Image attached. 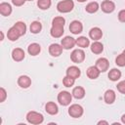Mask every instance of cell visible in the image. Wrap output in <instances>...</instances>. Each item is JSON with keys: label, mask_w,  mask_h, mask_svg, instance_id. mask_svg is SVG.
<instances>
[{"label": "cell", "mask_w": 125, "mask_h": 125, "mask_svg": "<svg viewBox=\"0 0 125 125\" xmlns=\"http://www.w3.org/2000/svg\"><path fill=\"white\" fill-rule=\"evenodd\" d=\"M26 121L30 124H41L44 121V116L37 111H28L26 114Z\"/></svg>", "instance_id": "6da1fadb"}, {"label": "cell", "mask_w": 125, "mask_h": 125, "mask_svg": "<svg viewBox=\"0 0 125 125\" xmlns=\"http://www.w3.org/2000/svg\"><path fill=\"white\" fill-rule=\"evenodd\" d=\"M74 8V2L72 0H62L57 4V10L60 13H69Z\"/></svg>", "instance_id": "7a4b0ae2"}, {"label": "cell", "mask_w": 125, "mask_h": 125, "mask_svg": "<svg viewBox=\"0 0 125 125\" xmlns=\"http://www.w3.org/2000/svg\"><path fill=\"white\" fill-rule=\"evenodd\" d=\"M71 100H72V94H70L67 91H61L58 95V102L60 104L63 106L70 104Z\"/></svg>", "instance_id": "3957f363"}, {"label": "cell", "mask_w": 125, "mask_h": 125, "mask_svg": "<svg viewBox=\"0 0 125 125\" xmlns=\"http://www.w3.org/2000/svg\"><path fill=\"white\" fill-rule=\"evenodd\" d=\"M84 109L78 104H73L68 107V114L73 118H79L83 115Z\"/></svg>", "instance_id": "277c9868"}, {"label": "cell", "mask_w": 125, "mask_h": 125, "mask_svg": "<svg viewBox=\"0 0 125 125\" xmlns=\"http://www.w3.org/2000/svg\"><path fill=\"white\" fill-rule=\"evenodd\" d=\"M70 60L75 63H81L85 60V52L82 49H75L70 54Z\"/></svg>", "instance_id": "5b68a950"}, {"label": "cell", "mask_w": 125, "mask_h": 125, "mask_svg": "<svg viewBox=\"0 0 125 125\" xmlns=\"http://www.w3.org/2000/svg\"><path fill=\"white\" fill-rule=\"evenodd\" d=\"M75 44H76V39H74V38L71 37V36H65V37H63V38L62 39V41H61V45H62V48L65 49V50L72 49Z\"/></svg>", "instance_id": "8992f818"}, {"label": "cell", "mask_w": 125, "mask_h": 125, "mask_svg": "<svg viewBox=\"0 0 125 125\" xmlns=\"http://www.w3.org/2000/svg\"><path fill=\"white\" fill-rule=\"evenodd\" d=\"M101 9L104 13L110 14L115 10V4L110 0H104L101 4Z\"/></svg>", "instance_id": "52a82bcc"}, {"label": "cell", "mask_w": 125, "mask_h": 125, "mask_svg": "<svg viewBox=\"0 0 125 125\" xmlns=\"http://www.w3.org/2000/svg\"><path fill=\"white\" fill-rule=\"evenodd\" d=\"M96 66L101 72H105L108 69L109 62L106 58H100L96 62Z\"/></svg>", "instance_id": "ba28073f"}, {"label": "cell", "mask_w": 125, "mask_h": 125, "mask_svg": "<svg viewBox=\"0 0 125 125\" xmlns=\"http://www.w3.org/2000/svg\"><path fill=\"white\" fill-rule=\"evenodd\" d=\"M62 46L58 43H53L49 46V53L52 57H59L62 53Z\"/></svg>", "instance_id": "9c48e42d"}, {"label": "cell", "mask_w": 125, "mask_h": 125, "mask_svg": "<svg viewBox=\"0 0 125 125\" xmlns=\"http://www.w3.org/2000/svg\"><path fill=\"white\" fill-rule=\"evenodd\" d=\"M69 30L73 34H79L83 30V24L79 21H72L69 24Z\"/></svg>", "instance_id": "30bf717a"}, {"label": "cell", "mask_w": 125, "mask_h": 125, "mask_svg": "<svg viewBox=\"0 0 125 125\" xmlns=\"http://www.w3.org/2000/svg\"><path fill=\"white\" fill-rule=\"evenodd\" d=\"M25 57L24 51L21 48H16L12 51V59L15 62H21Z\"/></svg>", "instance_id": "8fae6325"}, {"label": "cell", "mask_w": 125, "mask_h": 125, "mask_svg": "<svg viewBox=\"0 0 125 125\" xmlns=\"http://www.w3.org/2000/svg\"><path fill=\"white\" fill-rule=\"evenodd\" d=\"M115 99H116V95H115V92L111 89H108L104 92V100L105 102V104H111L115 102Z\"/></svg>", "instance_id": "7c38bea8"}, {"label": "cell", "mask_w": 125, "mask_h": 125, "mask_svg": "<svg viewBox=\"0 0 125 125\" xmlns=\"http://www.w3.org/2000/svg\"><path fill=\"white\" fill-rule=\"evenodd\" d=\"M89 36L94 41H99L103 37V31L100 27H93L89 31Z\"/></svg>", "instance_id": "4fadbf2b"}, {"label": "cell", "mask_w": 125, "mask_h": 125, "mask_svg": "<svg viewBox=\"0 0 125 125\" xmlns=\"http://www.w3.org/2000/svg\"><path fill=\"white\" fill-rule=\"evenodd\" d=\"M66 75L69 76V77H72L74 79L78 78L80 75H81V70L79 67L75 66V65H71L69 67H67L66 69Z\"/></svg>", "instance_id": "5bb4252c"}, {"label": "cell", "mask_w": 125, "mask_h": 125, "mask_svg": "<svg viewBox=\"0 0 125 125\" xmlns=\"http://www.w3.org/2000/svg\"><path fill=\"white\" fill-rule=\"evenodd\" d=\"M18 85L21 88L26 89L31 85V79L27 76V75H21L18 78Z\"/></svg>", "instance_id": "9a60e30c"}, {"label": "cell", "mask_w": 125, "mask_h": 125, "mask_svg": "<svg viewBox=\"0 0 125 125\" xmlns=\"http://www.w3.org/2000/svg\"><path fill=\"white\" fill-rule=\"evenodd\" d=\"M45 110L50 115H56L59 112V107L57 104H55L54 102H48L45 104Z\"/></svg>", "instance_id": "2e32d148"}, {"label": "cell", "mask_w": 125, "mask_h": 125, "mask_svg": "<svg viewBox=\"0 0 125 125\" xmlns=\"http://www.w3.org/2000/svg\"><path fill=\"white\" fill-rule=\"evenodd\" d=\"M86 73H87L88 78H90V79H97V78L99 77L101 71L97 68L96 65H92V66H89V67L87 68Z\"/></svg>", "instance_id": "e0dca14e"}, {"label": "cell", "mask_w": 125, "mask_h": 125, "mask_svg": "<svg viewBox=\"0 0 125 125\" xmlns=\"http://www.w3.org/2000/svg\"><path fill=\"white\" fill-rule=\"evenodd\" d=\"M0 14L4 17H9L12 14V6L9 3L2 2L0 4Z\"/></svg>", "instance_id": "ac0fdd59"}, {"label": "cell", "mask_w": 125, "mask_h": 125, "mask_svg": "<svg viewBox=\"0 0 125 125\" xmlns=\"http://www.w3.org/2000/svg\"><path fill=\"white\" fill-rule=\"evenodd\" d=\"M27 52L30 56H37L41 52V46L38 43H31L27 47Z\"/></svg>", "instance_id": "d6986e66"}, {"label": "cell", "mask_w": 125, "mask_h": 125, "mask_svg": "<svg viewBox=\"0 0 125 125\" xmlns=\"http://www.w3.org/2000/svg\"><path fill=\"white\" fill-rule=\"evenodd\" d=\"M7 37H8V39H9L10 41H17V40L21 37V34H20V32L17 30L16 27L12 26V27L8 30V32H7Z\"/></svg>", "instance_id": "ffe728a7"}, {"label": "cell", "mask_w": 125, "mask_h": 125, "mask_svg": "<svg viewBox=\"0 0 125 125\" xmlns=\"http://www.w3.org/2000/svg\"><path fill=\"white\" fill-rule=\"evenodd\" d=\"M72 97L77 99V100H81L85 97V89L81 86H77L75 88H73L72 90Z\"/></svg>", "instance_id": "44dd1931"}, {"label": "cell", "mask_w": 125, "mask_h": 125, "mask_svg": "<svg viewBox=\"0 0 125 125\" xmlns=\"http://www.w3.org/2000/svg\"><path fill=\"white\" fill-rule=\"evenodd\" d=\"M64 30H63V27H60V26H53L51 27V30H50V34L52 37L54 38H60L62 36Z\"/></svg>", "instance_id": "7402d4cb"}, {"label": "cell", "mask_w": 125, "mask_h": 125, "mask_svg": "<svg viewBox=\"0 0 125 125\" xmlns=\"http://www.w3.org/2000/svg\"><path fill=\"white\" fill-rule=\"evenodd\" d=\"M91 52L96 54V55H99L101 54L103 51H104V45L99 42V41H94L92 44H91Z\"/></svg>", "instance_id": "603a6c76"}, {"label": "cell", "mask_w": 125, "mask_h": 125, "mask_svg": "<svg viewBox=\"0 0 125 125\" xmlns=\"http://www.w3.org/2000/svg\"><path fill=\"white\" fill-rule=\"evenodd\" d=\"M107 76H108L109 80L115 82V81H117V80H119L121 78V71L118 68H112V69L109 70Z\"/></svg>", "instance_id": "cb8c5ba5"}, {"label": "cell", "mask_w": 125, "mask_h": 125, "mask_svg": "<svg viewBox=\"0 0 125 125\" xmlns=\"http://www.w3.org/2000/svg\"><path fill=\"white\" fill-rule=\"evenodd\" d=\"M29 29H30V32L33 33V34H37L41 31L42 29V24L40 21H34L30 23V26H29Z\"/></svg>", "instance_id": "d4e9b609"}, {"label": "cell", "mask_w": 125, "mask_h": 125, "mask_svg": "<svg viewBox=\"0 0 125 125\" xmlns=\"http://www.w3.org/2000/svg\"><path fill=\"white\" fill-rule=\"evenodd\" d=\"M76 45L80 48H87L90 45V40L86 36H80L76 39Z\"/></svg>", "instance_id": "484cf974"}, {"label": "cell", "mask_w": 125, "mask_h": 125, "mask_svg": "<svg viewBox=\"0 0 125 125\" xmlns=\"http://www.w3.org/2000/svg\"><path fill=\"white\" fill-rule=\"evenodd\" d=\"M99 9H100V6H99L98 2H96V1H94V2H90V3L87 4V6L85 7L86 12L89 13V14H94V13H96Z\"/></svg>", "instance_id": "4316f807"}, {"label": "cell", "mask_w": 125, "mask_h": 125, "mask_svg": "<svg viewBox=\"0 0 125 125\" xmlns=\"http://www.w3.org/2000/svg\"><path fill=\"white\" fill-rule=\"evenodd\" d=\"M13 26L17 28V30L20 32L21 36L25 34V32H26V24L23 21H17Z\"/></svg>", "instance_id": "83f0119b"}, {"label": "cell", "mask_w": 125, "mask_h": 125, "mask_svg": "<svg viewBox=\"0 0 125 125\" xmlns=\"http://www.w3.org/2000/svg\"><path fill=\"white\" fill-rule=\"evenodd\" d=\"M52 5L51 0H38L37 1V6L41 10H48Z\"/></svg>", "instance_id": "f1b7e54d"}, {"label": "cell", "mask_w": 125, "mask_h": 125, "mask_svg": "<svg viewBox=\"0 0 125 125\" xmlns=\"http://www.w3.org/2000/svg\"><path fill=\"white\" fill-rule=\"evenodd\" d=\"M65 23V20L63 17H56L53 19L52 21V25L53 26H60V27H63Z\"/></svg>", "instance_id": "f546056e"}, {"label": "cell", "mask_w": 125, "mask_h": 125, "mask_svg": "<svg viewBox=\"0 0 125 125\" xmlns=\"http://www.w3.org/2000/svg\"><path fill=\"white\" fill-rule=\"evenodd\" d=\"M74 82H75V79L72 78V77H69V76H64L63 79H62V84L65 86V87H72L74 85Z\"/></svg>", "instance_id": "4dcf8cb0"}, {"label": "cell", "mask_w": 125, "mask_h": 125, "mask_svg": "<svg viewBox=\"0 0 125 125\" xmlns=\"http://www.w3.org/2000/svg\"><path fill=\"white\" fill-rule=\"evenodd\" d=\"M115 63L118 66H125V56L123 54H120L115 59Z\"/></svg>", "instance_id": "1f68e13d"}, {"label": "cell", "mask_w": 125, "mask_h": 125, "mask_svg": "<svg viewBox=\"0 0 125 125\" xmlns=\"http://www.w3.org/2000/svg\"><path fill=\"white\" fill-rule=\"evenodd\" d=\"M116 88H117V90H118L121 94H125V80L120 81L119 83H117Z\"/></svg>", "instance_id": "d6a6232c"}, {"label": "cell", "mask_w": 125, "mask_h": 125, "mask_svg": "<svg viewBox=\"0 0 125 125\" xmlns=\"http://www.w3.org/2000/svg\"><path fill=\"white\" fill-rule=\"evenodd\" d=\"M6 98H7V92L2 87V88H0V103H3L6 100Z\"/></svg>", "instance_id": "836d02e7"}, {"label": "cell", "mask_w": 125, "mask_h": 125, "mask_svg": "<svg viewBox=\"0 0 125 125\" xmlns=\"http://www.w3.org/2000/svg\"><path fill=\"white\" fill-rule=\"evenodd\" d=\"M118 20L121 22H125V10H121L118 13Z\"/></svg>", "instance_id": "e575fe53"}, {"label": "cell", "mask_w": 125, "mask_h": 125, "mask_svg": "<svg viewBox=\"0 0 125 125\" xmlns=\"http://www.w3.org/2000/svg\"><path fill=\"white\" fill-rule=\"evenodd\" d=\"M25 1L26 0H12V3H13V5H15L17 7H21L25 3Z\"/></svg>", "instance_id": "d590c367"}, {"label": "cell", "mask_w": 125, "mask_h": 125, "mask_svg": "<svg viewBox=\"0 0 125 125\" xmlns=\"http://www.w3.org/2000/svg\"><path fill=\"white\" fill-rule=\"evenodd\" d=\"M98 124H105V125H107L108 123H107V121H104V120H101V121H99V122H98Z\"/></svg>", "instance_id": "8d00e7d4"}, {"label": "cell", "mask_w": 125, "mask_h": 125, "mask_svg": "<svg viewBox=\"0 0 125 125\" xmlns=\"http://www.w3.org/2000/svg\"><path fill=\"white\" fill-rule=\"evenodd\" d=\"M121 122H122L123 124H125V114H123V115L121 116Z\"/></svg>", "instance_id": "74e56055"}, {"label": "cell", "mask_w": 125, "mask_h": 125, "mask_svg": "<svg viewBox=\"0 0 125 125\" xmlns=\"http://www.w3.org/2000/svg\"><path fill=\"white\" fill-rule=\"evenodd\" d=\"M77 2H80V3H83V2H85V1H87V0H76Z\"/></svg>", "instance_id": "f35d334b"}, {"label": "cell", "mask_w": 125, "mask_h": 125, "mask_svg": "<svg viewBox=\"0 0 125 125\" xmlns=\"http://www.w3.org/2000/svg\"><path fill=\"white\" fill-rule=\"evenodd\" d=\"M3 38H4V34H3V32L1 31V40H3Z\"/></svg>", "instance_id": "ab89813d"}, {"label": "cell", "mask_w": 125, "mask_h": 125, "mask_svg": "<svg viewBox=\"0 0 125 125\" xmlns=\"http://www.w3.org/2000/svg\"><path fill=\"white\" fill-rule=\"evenodd\" d=\"M122 54H123V55H124V56H125V50H124V51H123V52H122Z\"/></svg>", "instance_id": "60d3db41"}, {"label": "cell", "mask_w": 125, "mask_h": 125, "mask_svg": "<svg viewBox=\"0 0 125 125\" xmlns=\"http://www.w3.org/2000/svg\"><path fill=\"white\" fill-rule=\"evenodd\" d=\"M26 1H32V0H26Z\"/></svg>", "instance_id": "b9f144b4"}]
</instances>
